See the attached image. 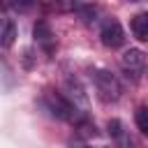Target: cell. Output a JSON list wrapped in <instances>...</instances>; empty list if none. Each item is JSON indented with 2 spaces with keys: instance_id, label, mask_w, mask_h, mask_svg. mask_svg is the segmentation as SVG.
I'll list each match as a JSON object with an SVG mask.
<instances>
[{
  "instance_id": "11",
  "label": "cell",
  "mask_w": 148,
  "mask_h": 148,
  "mask_svg": "<svg viewBox=\"0 0 148 148\" xmlns=\"http://www.w3.org/2000/svg\"><path fill=\"white\" fill-rule=\"evenodd\" d=\"M76 148H86V146H76Z\"/></svg>"
},
{
  "instance_id": "4",
  "label": "cell",
  "mask_w": 148,
  "mask_h": 148,
  "mask_svg": "<svg viewBox=\"0 0 148 148\" xmlns=\"http://www.w3.org/2000/svg\"><path fill=\"white\" fill-rule=\"evenodd\" d=\"M32 35H35V42L44 49V51H53V46H56V37H53V32H51V28H49V23L46 21H37L35 23V28H32Z\"/></svg>"
},
{
  "instance_id": "9",
  "label": "cell",
  "mask_w": 148,
  "mask_h": 148,
  "mask_svg": "<svg viewBox=\"0 0 148 148\" xmlns=\"http://www.w3.org/2000/svg\"><path fill=\"white\" fill-rule=\"evenodd\" d=\"M134 120H136V127L141 130V134L148 136V109H146V106H139V109H136Z\"/></svg>"
},
{
  "instance_id": "6",
  "label": "cell",
  "mask_w": 148,
  "mask_h": 148,
  "mask_svg": "<svg viewBox=\"0 0 148 148\" xmlns=\"http://www.w3.org/2000/svg\"><path fill=\"white\" fill-rule=\"evenodd\" d=\"M67 90H69V102H72L76 109H79V106H81V109L88 106V97H86V92H83V88H81V83H79L76 79H74V81L67 79Z\"/></svg>"
},
{
  "instance_id": "10",
  "label": "cell",
  "mask_w": 148,
  "mask_h": 148,
  "mask_svg": "<svg viewBox=\"0 0 148 148\" xmlns=\"http://www.w3.org/2000/svg\"><path fill=\"white\" fill-rule=\"evenodd\" d=\"M79 14H81V18H83L86 23L95 21V9H92V7H81V9H79Z\"/></svg>"
},
{
  "instance_id": "1",
  "label": "cell",
  "mask_w": 148,
  "mask_h": 148,
  "mask_svg": "<svg viewBox=\"0 0 148 148\" xmlns=\"http://www.w3.org/2000/svg\"><path fill=\"white\" fill-rule=\"evenodd\" d=\"M92 81H95V88L99 92V97L104 102H116L120 95H123V86L118 81V76L109 69H92Z\"/></svg>"
},
{
  "instance_id": "2",
  "label": "cell",
  "mask_w": 148,
  "mask_h": 148,
  "mask_svg": "<svg viewBox=\"0 0 148 148\" xmlns=\"http://www.w3.org/2000/svg\"><path fill=\"white\" fill-rule=\"evenodd\" d=\"M44 104H46V109H49L56 118H62V120H74L76 106H74L69 99H65L62 95H58V92H46Z\"/></svg>"
},
{
  "instance_id": "7",
  "label": "cell",
  "mask_w": 148,
  "mask_h": 148,
  "mask_svg": "<svg viewBox=\"0 0 148 148\" xmlns=\"http://www.w3.org/2000/svg\"><path fill=\"white\" fill-rule=\"evenodd\" d=\"M130 28H132V32H134V37H136V39H141V42H148V12H141V14H136V16L132 18Z\"/></svg>"
},
{
  "instance_id": "8",
  "label": "cell",
  "mask_w": 148,
  "mask_h": 148,
  "mask_svg": "<svg viewBox=\"0 0 148 148\" xmlns=\"http://www.w3.org/2000/svg\"><path fill=\"white\" fill-rule=\"evenodd\" d=\"M0 37H2V39H0L2 49H9V46L14 44L16 28H14V21H12V18H5V21H2V35H0Z\"/></svg>"
},
{
  "instance_id": "5",
  "label": "cell",
  "mask_w": 148,
  "mask_h": 148,
  "mask_svg": "<svg viewBox=\"0 0 148 148\" xmlns=\"http://www.w3.org/2000/svg\"><path fill=\"white\" fill-rule=\"evenodd\" d=\"M120 65L127 69V72H139L143 65H146V56L141 49H127L123 56H120Z\"/></svg>"
},
{
  "instance_id": "3",
  "label": "cell",
  "mask_w": 148,
  "mask_h": 148,
  "mask_svg": "<svg viewBox=\"0 0 148 148\" xmlns=\"http://www.w3.org/2000/svg\"><path fill=\"white\" fill-rule=\"evenodd\" d=\"M99 39L106 49H118L125 44V30L116 18H109V21H104V25L99 30Z\"/></svg>"
}]
</instances>
